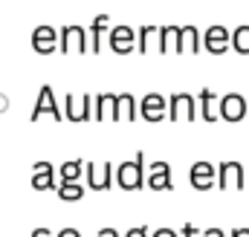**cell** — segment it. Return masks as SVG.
<instances>
[{
  "label": "cell",
  "mask_w": 249,
  "mask_h": 237,
  "mask_svg": "<svg viewBox=\"0 0 249 237\" xmlns=\"http://www.w3.org/2000/svg\"><path fill=\"white\" fill-rule=\"evenodd\" d=\"M55 237H81V232H78V229H70V226H67V229H61V232H58Z\"/></svg>",
  "instance_id": "29"
},
{
  "label": "cell",
  "mask_w": 249,
  "mask_h": 237,
  "mask_svg": "<svg viewBox=\"0 0 249 237\" xmlns=\"http://www.w3.org/2000/svg\"><path fill=\"white\" fill-rule=\"evenodd\" d=\"M64 104H67V118H72V121H87V118H93V110H96V96H87V93H81V96L67 93V96H64Z\"/></svg>",
  "instance_id": "2"
},
{
  "label": "cell",
  "mask_w": 249,
  "mask_h": 237,
  "mask_svg": "<svg viewBox=\"0 0 249 237\" xmlns=\"http://www.w3.org/2000/svg\"><path fill=\"white\" fill-rule=\"evenodd\" d=\"M136 32H139V44H136V47H139V52H148V44H151V38H154V35H160V26L145 23V26H139Z\"/></svg>",
  "instance_id": "25"
},
{
  "label": "cell",
  "mask_w": 249,
  "mask_h": 237,
  "mask_svg": "<svg viewBox=\"0 0 249 237\" xmlns=\"http://www.w3.org/2000/svg\"><path fill=\"white\" fill-rule=\"evenodd\" d=\"M87 29L81 23H64L61 26V50L64 52H84L90 44H87Z\"/></svg>",
  "instance_id": "5"
},
{
  "label": "cell",
  "mask_w": 249,
  "mask_h": 237,
  "mask_svg": "<svg viewBox=\"0 0 249 237\" xmlns=\"http://www.w3.org/2000/svg\"><path fill=\"white\" fill-rule=\"evenodd\" d=\"M244 116H247V96L244 93H226L220 99V118L241 121Z\"/></svg>",
  "instance_id": "11"
},
{
  "label": "cell",
  "mask_w": 249,
  "mask_h": 237,
  "mask_svg": "<svg viewBox=\"0 0 249 237\" xmlns=\"http://www.w3.org/2000/svg\"><path fill=\"white\" fill-rule=\"evenodd\" d=\"M180 41H183V26H177V23L160 26V52H168V50L180 52Z\"/></svg>",
  "instance_id": "16"
},
{
  "label": "cell",
  "mask_w": 249,
  "mask_h": 237,
  "mask_svg": "<svg viewBox=\"0 0 249 237\" xmlns=\"http://www.w3.org/2000/svg\"><path fill=\"white\" fill-rule=\"evenodd\" d=\"M124 237H148V229L145 226H136V229H130Z\"/></svg>",
  "instance_id": "27"
},
{
  "label": "cell",
  "mask_w": 249,
  "mask_h": 237,
  "mask_svg": "<svg viewBox=\"0 0 249 237\" xmlns=\"http://www.w3.org/2000/svg\"><path fill=\"white\" fill-rule=\"evenodd\" d=\"M180 237H203V232H200V229H194L191 223H186V226H183V232H180Z\"/></svg>",
  "instance_id": "26"
},
{
  "label": "cell",
  "mask_w": 249,
  "mask_h": 237,
  "mask_svg": "<svg viewBox=\"0 0 249 237\" xmlns=\"http://www.w3.org/2000/svg\"><path fill=\"white\" fill-rule=\"evenodd\" d=\"M81 174H87V162L67 159L61 168H58V182H81Z\"/></svg>",
  "instance_id": "20"
},
{
  "label": "cell",
  "mask_w": 249,
  "mask_h": 237,
  "mask_svg": "<svg viewBox=\"0 0 249 237\" xmlns=\"http://www.w3.org/2000/svg\"><path fill=\"white\" fill-rule=\"evenodd\" d=\"M148 188L154 191H168L174 188V179H171V165L165 159H157L148 165Z\"/></svg>",
  "instance_id": "12"
},
{
  "label": "cell",
  "mask_w": 249,
  "mask_h": 237,
  "mask_svg": "<svg viewBox=\"0 0 249 237\" xmlns=\"http://www.w3.org/2000/svg\"><path fill=\"white\" fill-rule=\"evenodd\" d=\"M107 20H110V17L102 12V15L93 17V23H90V29H87V32H90V50H93V52L102 50V32L107 29Z\"/></svg>",
  "instance_id": "21"
},
{
  "label": "cell",
  "mask_w": 249,
  "mask_h": 237,
  "mask_svg": "<svg viewBox=\"0 0 249 237\" xmlns=\"http://www.w3.org/2000/svg\"><path fill=\"white\" fill-rule=\"evenodd\" d=\"M136 44H139V32L130 29L127 23H116V26L110 29V47H113L116 52H130Z\"/></svg>",
  "instance_id": "13"
},
{
  "label": "cell",
  "mask_w": 249,
  "mask_h": 237,
  "mask_svg": "<svg viewBox=\"0 0 249 237\" xmlns=\"http://www.w3.org/2000/svg\"><path fill=\"white\" fill-rule=\"evenodd\" d=\"M168 113V99L162 93H145L142 102H139V116L145 121H160V118Z\"/></svg>",
  "instance_id": "7"
},
{
  "label": "cell",
  "mask_w": 249,
  "mask_h": 237,
  "mask_svg": "<svg viewBox=\"0 0 249 237\" xmlns=\"http://www.w3.org/2000/svg\"><path fill=\"white\" fill-rule=\"evenodd\" d=\"M197 99H200V116L206 118V121H214V118L220 116V99L209 87H203Z\"/></svg>",
  "instance_id": "18"
},
{
  "label": "cell",
  "mask_w": 249,
  "mask_h": 237,
  "mask_svg": "<svg viewBox=\"0 0 249 237\" xmlns=\"http://www.w3.org/2000/svg\"><path fill=\"white\" fill-rule=\"evenodd\" d=\"M113 179H116V168L110 165V162H87V182H90V188H96V191H107L110 185H113Z\"/></svg>",
  "instance_id": "8"
},
{
  "label": "cell",
  "mask_w": 249,
  "mask_h": 237,
  "mask_svg": "<svg viewBox=\"0 0 249 237\" xmlns=\"http://www.w3.org/2000/svg\"><path fill=\"white\" fill-rule=\"evenodd\" d=\"M116 96L119 93H99L96 96V110H93V118H116Z\"/></svg>",
  "instance_id": "19"
},
{
  "label": "cell",
  "mask_w": 249,
  "mask_h": 237,
  "mask_svg": "<svg viewBox=\"0 0 249 237\" xmlns=\"http://www.w3.org/2000/svg\"><path fill=\"white\" fill-rule=\"evenodd\" d=\"M203 44H206L209 52L220 55V52H226V50L232 47V29H226L223 23H212V26L203 32Z\"/></svg>",
  "instance_id": "6"
},
{
  "label": "cell",
  "mask_w": 249,
  "mask_h": 237,
  "mask_svg": "<svg viewBox=\"0 0 249 237\" xmlns=\"http://www.w3.org/2000/svg\"><path fill=\"white\" fill-rule=\"evenodd\" d=\"M139 116V102L130 93H119L116 96V121H133Z\"/></svg>",
  "instance_id": "17"
},
{
  "label": "cell",
  "mask_w": 249,
  "mask_h": 237,
  "mask_svg": "<svg viewBox=\"0 0 249 237\" xmlns=\"http://www.w3.org/2000/svg\"><path fill=\"white\" fill-rule=\"evenodd\" d=\"M232 47L238 52H249V23H238L232 29Z\"/></svg>",
  "instance_id": "24"
},
{
  "label": "cell",
  "mask_w": 249,
  "mask_h": 237,
  "mask_svg": "<svg viewBox=\"0 0 249 237\" xmlns=\"http://www.w3.org/2000/svg\"><path fill=\"white\" fill-rule=\"evenodd\" d=\"M203 237H226V235H223L220 229H206V232H203Z\"/></svg>",
  "instance_id": "31"
},
{
  "label": "cell",
  "mask_w": 249,
  "mask_h": 237,
  "mask_svg": "<svg viewBox=\"0 0 249 237\" xmlns=\"http://www.w3.org/2000/svg\"><path fill=\"white\" fill-rule=\"evenodd\" d=\"M41 113H53L55 118H61V107H58L55 93H53V87H50V84H44V87H41L38 102H35V107H32V118H38Z\"/></svg>",
  "instance_id": "14"
},
{
  "label": "cell",
  "mask_w": 249,
  "mask_h": 237,
  "mask_svg": "<svg viewBox=\"0 0 249 237\" xmlns=\"http://www.w3.org/2000/svg\"><path fill=\"white\" fill-rule=\"evenodd\" d=\"M200 47V29L194 23L183 26V41H180V52H197Z\"/></svg>",
  "instance_id": "23"
},
{
  "label": "cell",
  "mask_w": 249,
  "mask_h": 237,
  "mask_svg": "<svg viewBox=\"0 0 249 237\" xmlns=\"http://www.w3.org/2000/svg\"><path fill=\"white\" fill-rule=\"evenodd\" d=\"M214 179H217V168H214L212 162H206V159L194 162L191 171H188V182H191L197 191H209V188L214 185Z\"/></svg>",
  "instance_id": "10"
},
{
  "label": "cell",
  "mask_w": 249,
  "mask_h": 237,
  "mask_svg": "<svg viewBox=\"0 0 249 237\" xmlns=\"http://www.w3.org/2000/svg\"><path fill=\"white\" fill-rule=\"evenodd\" d=\"M99 237H119L116 229H99Z\"/></svg>",
  "instance_id": "30"
},
{
  "label": "cell",
  "mask_w": 249,
  "mask_h": 237,
  "mask_svg": "<svg viewBox=\"0 0 249 237\" xmlns=\"http://www.w3.org/2000/svg\"><path fill=\"white\" fill-rule=\"evenodd\" d=\"M229 237H249V229H232Z\"/></svg>",
  "instance_id": "33"
},
{
  "label": "cell",
  "mask_w": 249,
  "mask_h": 237,
  "mask_svg": "<svg viewBox=\"0 0 249 237\" xmlns=\"http://www.w3.org/2000/svg\"><path fill=\"white\" fill-rule=\"evenodd\" d=\"M32 47L38 52H53L55 47H61V29L50 26V23H41L32 29Z\"/></svg>",
  "instance_id": "9"
},
{
  "label": "cell",
  "mask_w": 249,
  "mask_h": 237,
  "mask_svg": "<svg viewBox=\"0 0 249 237\" xmlns=\"http://www.w3.org/2000/svg\"><path fill=\"white\" fill-rule=\"evenodd\" d=\"M32 237H53V232H50V229H35Z\"/></svg>",
  "instance_id": "32"
},
{
  "label": "cell",
  "mask_w": 249,
  "mask_h": 237,
  "mask_svg": "<svg viewBox=\"0 0 249 237\" xmlns=\"http://www.w3.org/2000/svg\"><path fill=\"white\" fill-rule=\"evenodd\" d=\"M171 104H168V113L174 121H194L197 116V102L200 99H194L191 93H171V99H168Z\"/></svg>",
  "instance_id": "4"
},
{
  "label": "cell",
  "mask_w": 249,
  "mask_h": 237,
  "mask_svg": "<svg viewBox=\"0 0 249 237\" xmlns=\"http://www.w3.org/2000/svg\"><path fill=\"white\" fill-rule=\"evenodd\" d=\"M55 194L61 197L64 203H75V200L84 197V185H81V182H58Z\"/></svg>",
  "instance_id": "22"
},
{
  "label": "cell",
  "mask_w": 249,
  "mask_h": 237,
  "mask_svg": "<svg viewBox=\"0 0 249 237\" xmlns=\"http://www.w3.org/2000/svg\"><path fill=\"white\" fill-rule=\"evenodd\" d=\"M32 188H38V191L58 188V185H55V168H53L47 159H41V162L32 165Z\"/></svg>",
  "instance_id": "15"
},
{
  "label": "cell",
  "mask_w": 249,
  "mask_h": 237,
  "mask_svg": "<svg viewBox=\"0 0 249 237\" xmlns=\"http://www.w3.org/2000/svg\"><path fill=\"white\" fill-rule=\"evenodd\" d=\"M6 107H9V99H6V96L0 93V110H6Z\"/></svg>",
  "instance_id": "34"
},
{
  "label": "cell",
  "mask_w": 249,
  "mask_h": 237,
  "mask_svg": "<svg viewBox=\"0 0 249 237\" xmlns=\"http://www.w3.org/2000/svg\"><path fill=\"white\" fill-rule=\"evenodd\" d=\"M116 185L122 191H136L145 185V153L139 151L133 159H127L122 165H116Z\"/></svg>",
  "instance_id": "1"
},
{
  "label": "cell",
  "mask_w": 249,
  "mask_h": 237,
  "mask_svg": "<svg viewBox=\"0 0 249 237\" xmlns=\"http://www.w3.org/2000/svg\"><path fill=\"white\" fill-rule=\"evenodd\" d=\"M217 185H220L223 191H232V188L244 191V185H247L244 165H241V162H235V159H226V162H220V165H217Z\"/></svg>",
  "instance_id": "3"
},
{
  "label": "cell",
  "mask_w": 249,
  "mask_h": 237,
  "mask_svg": "<svg viewBox=\"0 0 249 237\" xmlns=\"http://www.w3.org/2000/svg\"><path fill=\"white\" fill-rule=\"evenodd\" d=\"M151 237H180V235H177L174 229H157V232H154Z\"/></svg>",
  "instance_id": "28"
}]
</instances>
